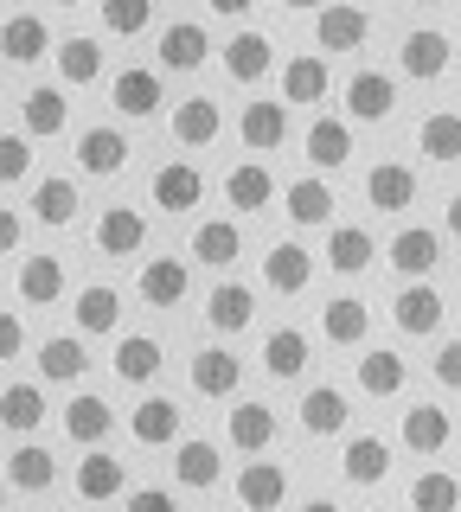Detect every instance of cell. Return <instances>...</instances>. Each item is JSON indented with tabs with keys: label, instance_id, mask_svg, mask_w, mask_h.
Segmentation results:
<instances>
[{
	"label": "cell",
	"instance_id": "cell-3",
	"mask_svg": "<svg viewBox=\"0 0 461 512\" xmlns=\"http://www.w3.org/2000/svg\"><path fill=\"white\" fill-rule=\"evenodd\" d=\"M372 39V13L353 7V0H333V7L314 13V45L321 52H359Z\"/></svg>",
	"mask_w": 461,
	"mask_h": 512
},
{
	"label": "cell",
	"instance_id": "cell-19",
	"mask_svg": "<svg viewBox=\"0 0 461 512\" xmlns=\"http://www.w3.org/2000/svg\"><path fill=\"white\" fill-rule=\"evenodd\" d=\"M186 378H193V391H199V397H231L237 384H244V365H237L225 346H205V352H193Z\"/></svg>",
	"mask_w": 461,
	"mask_h": 512
},
{
	"label": "cell",
	"instance_id": "cell-13",
	"mask_svg": "<svg viewBox=\"0 0 461 512\" xmlns=\"http://www.w3.org/2000/svg\"><path fill=\"white\" fill-rule=\"evenodd\" d=\"M397 109V84L385 71H353L346 77V116L353 122H385Z\"/></svg>",
	"mask_w": 461,
	"mask_h": 512
},
{
	"label": "cell",
	"instance_id": "cell-42",
	"mask_svg": "<svg viewBox=\"0 0 461 512\" xmlns=\"http://www.w3.org/2000/svg\"><path fill=\"white\" fill-rule=\"evenodd\" d=\"M7 480H13L20 493H45V487L58 480V461H52V448H39V442H20V448L7 455Z\"/></svg>",
	"mask_w": 461,
	"mask_h": 512
},
{
	"label": "cell",
	"instance_id": "cell-32",
	"mask_svg": "<svg viewBox=\"0 0 461 512\" xmlns=\"http://www.w3.org/2000/svg\"><path fill=\"white\" fill-rule=\"evenodd\" d=\"M45 45H52V32H45L39 13H7V26H0V52H7V64H39Z\"/></svg>",
	"mask_w": 461,
	"mask_h": 512
},
{
	"label": "cell",
	"instance_id": "cell-49",
	"mask_svg": "<svg viewBox=\"0 0 461 512\" xmlns=\"http://www.w3.org/2000/svg\"><path fill=\"white\" fill-rule=\"evenodd\" d=\"M103 26L116 39H135V32L154 26V0H103Z\"/></svg>",
	"mask_w": 461,
	"mask_h": 512
},
{
	"label": "cell",
	"instance_id": "cell-18",
	"mask_svg": "<svg viewBox=\"0 0 461 512\" xmlns=\"http://www.w3.org/2000/svg\"><path fill=\"white\" fill-rule=\"evenodd\" d=\"M129 436H135L141 448L180 442V404H173V397H141V404L129 410Z\"/></svg>",
	"mask_w": 461,
	"mask_h": 512
},
{
	"label": "cell",
	"instance_id": "cell-52",
	"mask_svg": "<svg viewBox=\"0 0 461 512\" xmlns=\"http://www.w3.org/2000/svg\"><path fill=\"white\" fill-rule=\"evenodd\" d=\"M129 506H141V512H161V506H173V493H167V487H135V493H129Z\"/></svg>",
	"mask_w": 461,
	"mask_h": 512
},
{
	"label": "cell",
	"instance_id": "cell-1",
	"mask_svg": "<svg viewBox=\"0 0 461 512\" xmlns=\"http://www.w3.org/2000/svg\"><path fill=\"white\" fill-rule=\"evenodd\" d=\"M442 288L429 282V276H410L404 288H397V301H391V320H397V333H410V340H429V333L442 327Z\"/></svg>",
	"mask_w": 461,
	"mask_h": 512
},
{
	"label": "cell",
	"instance_id": "cell-44",
	"mask_svg": "<svg viewBox=\"0 0 461 512\" xmlns=\"http://www.w3.org/2000/svg\"><path fill=\"white\" fill-rule=\"evenodd\" d=\"M116 378L122 384H154L161 378V340H148V333L116 340Z\"/></svg>",
	"mask_w": 461,
	"mask_h": 512
},
{
	"label": "cell",
	"instance_id": "cell-51",
	"mask_svg": "<svg viewBox=\"0 0 461 512\" xmlns=\"http://www.w3.org/2000/svg\"><path fill=\"white\" fill-rule=\"evenodd\" d=\"M436 384H442V391H461V340H442V352H436Z\"/></svg>",
	"mask_w": 461,
	"mask_h": 512
},
{
	"label": "cell",
	"instance_id": "cell-14",
	"mask_svg": "<svg viewBox=\"0 0 461 512\" xmlns=\"http://www.w3.org/2000/svg\"><path fill=\"white\" fill-rule=\"evenodd\" d=\"M77 167H84L90 180H116V173L129 167V141H122L116 128H84V135H77Z\"/></svg>",
	"mask_w": 461,
	"mask_h": 512
},
{
	"label": "cell",
	"instance_id": "cell-24",
	"mask_svg": "<svg viewBox=\"0 0 461 512\" xmlns=\"http://www.w3.org/2000/svg\"><path fill=\"white\" fill-rule=\"evenodd\" d=\"M410 384V365H404V352H391V346H372L359 359V391L365 397H378V404H385V397H397Z\"/></svg>",
	"mask_w": 461,
	"mask_h": 512
},
{
	"label": "cell",
	"instance_id": "cell-45",
	"mask_svg": "<svg viewBox=\"0 0 461 512\" xmlns=\"http://www.w3.org/2000/svg\"><path fill=\"white\" fill-rule=\"evenodd\" d=\"M417 148L436 160V167H449V160H461V116L455 109H429L423 128H417Z\"/></svg>",
	"mask_w": 461,
	"mask_h": 512
},
{
	"label": "cell",
	"instance_id": "cell-12",
	"mask_svg": "<svg viewBox=\"0 0 461 512\" xmlns=\"http://www.w3.org/2000/svg\"><path fill=\"white\" fill-rule=\"evenodd\" d=\"M449 58H455V45H449V32H429V26H417V32H404V45H397V64H404V77H442L449 71Z\"/></svg>",
	"mask_w": 461,
	"mask_h": 512
},
{
	"label": "cell",
	"instance_id": "cell-10",
	"mask_svg": "<svg viewBox=\"0 0 461 512\" xmlns=\"http://www.w3.org/2000/svg\"><path fill=\"white\" fill-rule=\"evenodd\" d=\"M116 493H129V461H116L109 448H90V455L77 461V500L103 506V500H116Z\"/></svg>",
	"mask_w": 461,
	"mask_h": 512
},
{
	"label": "cell",
	"instance_id": "cell-40",
	"mask_svg": "<svg viewBox=\"0 0 461 512\" xmlns=\"http://www.w3.org/2000/svg\"><path fill=\"white\" fill-rule=\"evenodd\" d=\"M122 327V295L109 282L77 288V333H116Z\"/></svg>",
	"mask_w": 461,
	"mask_h": 512
},
{
	"label": "cell",
	"instance_id": "cell-26",
	"mask_svg": "<svg viewBox=\"0 0 461 512\" xmlns=\"http://www.w3.org/2000/svg\"><path fill=\"white\" fill-rule=\"evenodd\" d=\"M321 333H327V346H359L372 333V308L359 295H333L321 308Z\"/></svg>",
	"mask_w": 461,
	"mask_h": 512
},
{
	"label": "cell",
	"instance_id": "cell-30",
	"mask_svg": "<svg viewBox=\"0 0 461 512\" xmlns=\"http://www.w3.org/2000/svg\"><path fill=\"white\" fill-rule=\"evenodd\" d=\"M372 256H378L372 231H359V224H327V263L340 269V276H365Z\"/></svg>",
	"mask_w": 461,
	"mask_h": 512
},
{
	"label": "cell",
	"instance_id": "cell-31",
	"mask_svg": "<svg viewBox=\"0 0 461 512\" xmlns=\"http://www.w3.org/2000/svg\"><path fill=\"white\" fill-rule=\"evenodd\" d=\"M282 212H289L301 231L333 224V186L327 180H289V186H282Z\"/></svg>",
	"mask_w": 461,
	"mask_h": 512
},
{
	"label": "cell",
	"instance_id": "cell-2",
	"mask_svg": "<svg viewBox=\"0 0 461 512\" xmlns=\"http://www.w3.org/2000/svg\"><path fill=\"white\" fill-rule=\"evenodd\" d=\"M148 199L161 205L167 218H186V212H199V199H205V173L193 160H167V167L148 180Z\"/></svg>",
	"mask_w": 461,
	"mask_h": 512
},
{
	"label": "cell",
	"instance_id": "cell-37",
	"mask_svg": "<svg viewBox=\"0 0 461 512\" xmlns=\"http://www.w3.org/2000/svg\"><path fill=\"white\" fill-rule=\"evenodd\" d=\"M449 436H455L449 410H436V404H410L404 410V448H417V455H442Z\"/></svg>",
	"mask_w": 461,
	"mask_h": 512
},
{
	"label": "cell",
	"instance_id": "cell-29",
	"mask_svg": "<svg viewBox=\"0 0 461 512\" xmlns=\"http://www.w3.org/2000/svg\"><path fill=\"white\" fill-rule=\"evenodd\" d=\"M205 58H212V39H205L199 20H173L161 32V64H167V71H199Z\"/></svg>",
	"mask_w": 461,
	"mask_h": 512
},
{
	"label": "cell",
	"instance_id": "cell-59",
	"mask_svg": "<svg viewBox=\"0 0 461 512\" xmlns=\"http://www.w3.org/2000/svg\"><path fill=\"white\" fill-rule=\"evenodd\" d=\"M52 7H77V0H52Z\"/></svg>",
	"mask_w": 461,
	"mask_h": 512
},
{
	"label": "cell",
	"instance_id": "cell-6",
	"mask_svg": "<svg viewBox=\"0 0 461 512\" xmlns=\"http://www.w3.org/2000/svg\"><path fill=\"white\" fill-rule=\"evenodd\" d=\"M186 288H193V269L180 263V256H148L135 276V295L148 301V308H180Z\"/></svg>",
	"mask_w": 461,
	"mask_h": 512
},
{
	"label": "cell",
	"instance_id": "cell-27",
	"mask_svg": "<svg viewBox=\"0 0 461 512\" xmlns=\"http://www.w3.org/2000/svg\"><path fill=\"white\" fill-rule=\"evenodd\" d=\"M340 474L353 480V487H378V480L391 474V442L385 436H353L340 455Z\"/></svg>",
	"mask_w": 461,
	"mask_h": 512
},
{
	"label": "cell",
	"instance_id": "cell-20",
	"mask_svg": "<svg viewBox=\"0 0 461 512\" xmlns=\"http://www.w3.org/2000/svg\"><path fill=\"white\" fill-rule=\"evenodd\" d=\"M365 199H372L378 212H410V205H417V173L397 167V160H378V167L365 173Z\"/></svg>",
	"mask_w": 461,
	"mask_h": 512
},
{
	"label": "cell",
	"instance_id": "cell-56",
	"mask_svg": "<svg viewBox=\"0 0 461 512\" xmlns=\"http://www.w3.org/2000/svg\"><path fill=\"white\" fill-rule=\"evenodd\" d=\"M442 224H449V237H461V192L449 199V212H442Z\"/></svg>",
	"mask_w": 461,
	"mask_h": 512
},
{
	"label": "cell",
	"instance_id": "cell-23",
	"mask_svg": "<svg viewBox=\"0 0 461 512\" xmlns=\"http://www.w3.org/2000/svg\"><path fill=\"white\" fill-rule=\"evenodd\" d=\"M141 244H148V218H141L135 205H109L97 218V250L103 256H135Z\"/></svg>",
	"mask_w": 461,
	"mask_h": 512
},
{
	"label": "cell",
	"instance_id": "cell-17",
	"mask_svg": "<svg viewBox=\"0 0 461 512\" xmlns=\"http://www.w3.org/2000/svg\"><path fill=\"white\" fill-rule=\"evenodd\" d=\"M269 199H276V173L263 167V160H244V167L225 173V205L231 212H269Z\"/></svg>",
	"mask_w": 461,
	"mask_h": 512
},
{
	"label": "cell",
	"instance_id": "cell-43",
	"mask_svg": "<svg viewBox=\"0 0 461 512\" xmlns=\"http://www.w3.org/2000/svg\"><path fill=\"white\" fill-rule=\"evenodd\" d=\"M218 468H225V461H218V442H180V455H173V480H180V487H193V493H205V487H218Z\"/></svg>",
	"mask_w": 461,
	"mask_h": 512
},
{
	"label": "cell",
	"instance_id": "cell-28",
	"mask_svg": "<svg viewBox=\"0 0 461 512\" xmlns=\"http://www.w3.org/2000/svg\"><path fill=\"white\" fill-rule=\"evenodd\" d=\"M237 500L244 506H282L289 500V468L282 461H244V474H237Z\"/></svg>",
	"mask_w": 461,
	"mask_h": 512
},
{
	"label": "cell",
	"instance_id": "cell-36",
	"mask_svg": "<svg viewBox=\"0 0 461 512\" xmlns=\"http://www.w3.org/2000/svg\"><path fill=\"white\" fill-rule=\"evenodd\" d=\"M225 429H231V448H244V455H263V448L276 442V410L250 397V404H237V410L225 416Z\"/></svg>",
	"mask_w": 461,
	"mask_h": 512
},
{
	"label": "cell",
	"instance_id": "cell-53",
	"mask_svg": "<svg viewBox=\"0 0 461 512\" xmlns=\"http://www.w3.org/2000/svg\"><path fill=\"white\" fill-rule=\"evenodd\" d=\"M0 352H7V359L20 352V314H13V308H7V320H0Z\"/></svg>",
	"mask_w": 461,
	"mask_h": 512
},
{
	"label": "cell",
	"instance_id": "cell-25",
	"mask_svg": "<svg viewBox=\"0 0 461 512\" xmlns=\"http://www.w3.org/2000/svg\"><path fill=\"white\" fill-rule=\"evenodd\" d=\"M269 64H276V45H269L263 32H237V39L225 45V77L231 84H263Z\"/></svg>",
	"mask_w": 461,
	"mask_h": 512
},
{
	"label": "cell",
	"instance_id": "cell-47",
	"mask_svg": "<svg viewBox=\"0 0 461 512\" xmlns=\"http://www.w3.org/2000/svg\"><path fill=\"white\" fill-rule=\"evenodd\" d=\"M77 205H84V199H77V180H39L33 186V218L52 224V231L77 218Z\"/></svg>",
	"mask_w": 461,
	"mask_h": 512
},
{
	"label": "cell",
	"instance_id": "cell-54",
	"mask_svg": "<svg viewBox=\"0 0 461 512\" xmlns=\"http://www.w3.org/2000/svg\"><path fill=\"white\" fill-rule=\"evenodd\" d=\"M205 7H212V13H225V20H244V13L257 7V0H205Z\"/></svg>",
	"mask_w": 461,
	"mask_h": 512
},
{
	"label": "cell",
	"instance_id": "cell-5",
	"mask_svg": "<svg viewBox=\"0 0 461 512\" xmlns=\"http://www.w3.org/2000/svg\"><path fill=\"white\" fill-rule=\"evenodd\" d=\"M109 103H116V116L129 122H148L161 116L167 90H161V71H141V64H129V71H116V84H109Z\"/></svg>",
	"mask_w": 461,
	"mask_h": 512
},
{
	"label": "cell",
	"instance_id": "cell-55",
	"mask_svg": "<svg viewBox=\"0 0 461 512\" xmlns=\"http://www.w3.org/2000/svg\"><path fill=\"white\" fill-rule=\"evenodd\" d=\"M0 244L20 250V212H0Z\"/></svg>",
	"mask_w": 461,
	"mask_h": 512
},
{
	"label": "cell",
	"instance_id": "cell-11",
	"mask_svg": "<svg viewBox=\"0 0 461 512\" xmlns=\"http://www.w3.org/2000/svg\"><path fill=\"white\" fill-rule=\"evenodd\" d=\"M263 282L276 288V295H301V288L314 282V250L295 244V237H289V244L276 237V244H269V256H263Z\"/></svg>",
	"mask_w": 461,
	"mask_h": 512
},
{
	"label": "cell",
	"instance_id": "cell-34",
	"mask_svg": "<svg viewBox=\"0 0 461 512\" xmlns=\"http://www.w3.org/2000/svg\"><path fill=\"white\" fill-rule=\"evenodd\" d=\"M327 90H333V71H327L321 52H301V58L282 64V96H289V103H321Z\"/></svg>",
	"mask_w": 461,
	"mask_h": 512
},
{
	"label": "cell",
	"instance_id": "cell-8",
	"mask_svg": "<svg viewBox=\"0 0 461 512\" xmlns=\"http://www.w3.org/2000/svg\"><path fill=\"white\" fill-rule=\"evenodd\" d=\"M13 288H20V301L26 308H52V301H65V263L58 256H20V269H13Z\"/></svg>",
	"mask_w": 461,
	"mask_h": 512
},
{
	"label": "cell",
	"instance_id": "cell-21",
	"mask_svg": "<svg viewBox=\"0 0 461 512\" xmlns=\"http://www.w3.org/2000/svg\"><path fill=\"white\" fill-rule=\"evenodd\" d=\"M193 263H205V269H231L237 256H244V231H237L231 218H205L199 231H193Z\"/></svg>",
	"mask_w": 461,
	"mask_h": 512
},
{
	"label": "cell",
	"instance_id": "cell-39",
	"mask_svg": "<svg viewBox=\"0 0 461 512\" xmlns=\"http://www.w3.org/2000/svg\"><path fill=\"white\" fill-rule=\"evenodd\" d=\"M58 77H65L71 90L97 84V77H103V45L90 39V32H71V39L58 45Z\"/></svg>",
	"mask_w": 461,
	"mask_h": 512
},
{
	"label": "cell",
	"instance_id": "cell-33",
	"mask_svg": "<svg viewBox=\"0 0 461 512\" xmlns=\"http://www.w3.org/2000/svg\"><path fill=\"white\" fill-rule=\"evenodd\" d=\"M26 135L33 141H52V135H65V122H71V103H65V90L58 84H39V90H26Z\"/></svg>",
	"mask_w": 461,
	"mask_h": 512
},
{
	"label": "cell",
	"instance_id": "cell-22",
	"mask_svg": "<svg viewBox=\"0 0 461 512\" xmlns=\"http://www.w3.org/2000/svg\"><path fill=\"white\" fill-rule=\"evenodd\" d=\"M109 429H116V410H109V397L97 391H77L71 404H65V436L71 442H84V448H97Z\"/></svg>",
	"mask_w": 461,
	"mask_h": 512
},
{
	"label": "cell",
	"instance_id": "cell-50",
	"mask_svg": "<svg viewBox=\"0 0 461 512\" xmlns=\"http://www.w3.org/2000/svg\"><path fill=\"white\" fill-rule=\"evenodd\" d=\"M26 167H33V154H26V135H0V180L20 186Z\"/></svg>",
	"mask_w": 461,
	"mask_h": 512
},
{
	"label": "cell",
	"instance_id": "cell-46",
	"mask_svg": "<svg viewBox=\"0 0 461 512\" xmlns=\"http://www.w3.org/2000/svg\"><path fill=\"white\" fill-rule=\"evenodd\" d=\"M0 416H7L13 436H33L45 423V391L39 384H7V391H0Z\"/></svg>",
	"mask_w": 461,
	"mask_h": 512
},
{
	"label": "cell",
	"instance_id": "cell-16",
	"mask_svg": "<svg viewBox=\"0 0 461 512\" xmlns=\"http://www.w3.org/2000/svg\"><path fill=\"white\" fill-rule=\"evenodd\" d=\"M301 148H308V160L321 173H340L346 160H353V128H346L340 116H314L308 135H301Z\"/></svg>",
	"mask_w": 461,
	"mask_h": 512
},
{
	"label": "cell",
	"instance_id": "cell-35",
	"mask_svg": "<svg viewBox=\"0 0 461 512\" xmlns=\"http://www.w3.org/2000/svg\"><path fill=\"white\" fill-rule=\"evenodd\" d=\"M90 372V352H84V333H58V340L39 346V378L52 384H77Z\"/></svg>",
	"mask_w": 461,
	"mask_h": 512
},
{
	"label": "cell",
	"instance_id": "cell-4",
	"mask_svg": "<svg viewBox=\"0 0 461 512\" xmlns=\"http://www.w3.org/2000/svg\"><path fill=\"white\" fill-rule=\"evenodd\" d=\"M237 135H244L250 154H276L289 141V96H263V103H244L237 116Z\"/></svg>",
	"mask_w": 461,
	"mask_h": 512
},
{
	"label": "cell",
	"instance_id": "cell-15",
	"mask_svg": "<svg viewBox=\"0 0 461 512\" xmlns=\"http://www.w3.org/2000/svg\"><path fill=\"white\" fill-rule=\"evenodd\" d=\"M346 423H353V397H346L340 384H314V391L301 397V429H308V436H340Z\"/></svg>",
	"mask_w": 461,
	"mask_h": 512
},
{
	"label": "cell",
	"instance_id": "cell-7",
	"mask_svg": "<svg viewBox=\"0 0 461 512\" xmlns=\"http://www.w3.org/2000/svg\"><path fill=\"white\" fill-rule=\"evenodd\" d=\"M167 128H173L180 148H212V141L225 135V109H218L212 96H186V103H173Z\"/></svg>",
	"mask_w": 461,
	"mask_h": 512
},
{
	"label": "cell",
	"instance_id": "cell-38",
	"mask_svg": "<svg viewBox=\"0 0 461 512\" xmlns=\"http://www.w3.org/2000/svg\"><path fill=\"white\" fill-rule=\"evenodd\" d=\"M205 320H212L218 333H244L250 320H257V295H250L244 282H218L212 301H205Z\"/></svg>",
	"mask_w": 461,
	"mask_h": 512
},
{
	"label": "cell",
	"instance_id": "cell-9",
	"mask_svg": "<svg viewBox=\"0 0 461 512\" xmlns=\"http://www.w3.org/2000/svg\"><path fill=\"white\" fill-rule=\"evenodd\" d=\"M385 263L397 269V276H436V263H442V237L436 231H423V224H404V231L385 244Z\"/></svg>",
	"mask_w": 461,
	"mask_h": 512
},
{
	"label": "cell",
	"instance_id": "cell-57",
	"mask_svg": "<svg viewBox=\"0 0 461 512\" xmlns=\"http://www.w3.org/2000/svg\"><path fill=\"white\" fill-rule=\"evenodd\" d=\"M282 7H295V13H314V7H321V0H282Z\"/></svg>",
	"mask_w": 461,
	"mask_h": 512
},
{
	"label": "cell",
	"instance_id": "cell-58",
	"mask_svg": "<svg viewBox=\"0 0 461 512\" xmlns=\"http://www.w3.org/2000/svg\"><path fill=\"white\" fill-rule=\"evenodd\" d=\"M410 7H442V0H410Z\"/></svg>",
	"mask_w": 461,
	"mask_h": 512
},
{
	"label": "cell",
	"instance_id": "cell-48",
	"mask_svg": "<svg viewBox=\"0 0 461 512\" xmlns=\"http://www.w3.org/2000/svg\"><path fill=\"white\" fill-rule=\"evenodd\" d=\"M410 506H417V512H455L461 506V480L442 474V468L417 474V480H410Z\"/></svg>",
	"mask_w": 461,
	"mask_h": 512
},
{
	"label": "cell",
	"instance_id": "cell-41",
	"mask_svg": "<svg viewBox=\"0 0 461 512\" xmlns=\"http://www.w3.org/2000/svg\"><path fill=\"white\" fill-rule=\"evenodd\" d=\"M263 372L269 378H301L308 372V333L301 327H276L263 340Z\"/></svg>",
	"mask_w": 461,
	"mask_h": 512
}]
</instances>
